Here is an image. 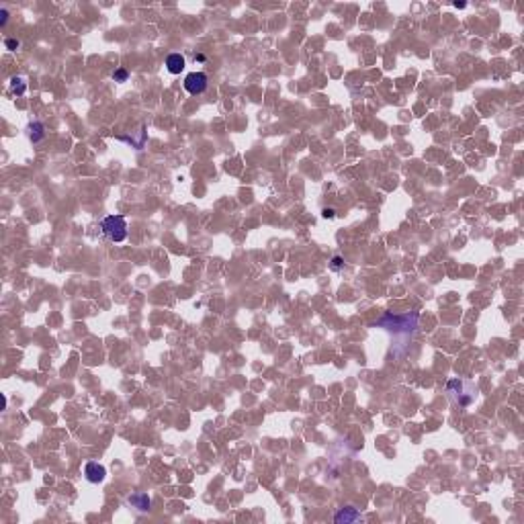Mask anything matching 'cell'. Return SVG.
I'll list each match as a JSON object with an SVG mask.
<instances>
[{"instance_id": "obj_4", "label": "cell", "mask_w": 524, "mask_h": 524, "mask_svg": "<svg viewBox=\"0 0 524 524\" xmlns=\"http://www.w3.org/2000/svg\"><path fill=\"white\" fill-rule=\"evenodd\" d=\"M84 475H86V479L90 481V484H101V481L107 477V469H105L101 463L90 461V463H86V467H84Z\"/></svg>"}, {"instance_id": "obj_8", "label": "cell", "mask_w": 524, "mask_h": 524, "mask_svg": "<svg viewBox=\"0 0 524 524\" xmlns=\"http://www.w3.org/2000/svg\"><path fill=\"white\" fill-rule=\"evenodd\" d=\"M27 133H29V140H31L33 144L41 142V140L45 137V127H43V123H39V121L31 123V125L27 127Z\"/></svg>"}, {"instance_id": "obj_11", "label": "cell", "mask_w": 524, "mask_h": 524, "mask_svg": "<svg viewBox=\"0 0 524 524\" xmlns=\"http://www.w3.org/2000/svg\"><path fill=\"white\" fill-rule=\"evenodd\" d=\"M330 268H332V270H340V268H344V258H342V256H334L332 262H330Z\"/></svg>"}, {"instance_id": "obj_14", "label": "cell", "mask_w": 524, "mask_h": 524, "mask_svg": "<svg viewBox=\"0 0 524 524\" xmlns=\"http://www.w3.org/2000/svg\"><path fill=\"white\" fill-rule=\"evenodd\" d=\"M0 17H2V19H0V25L4 27V25H6V21H8V12H6V10H0Z\"/></svg>"}, {"instance_id": "obj_10", "label": "cell", "mask_w": 524, "mask_h": 524, "mask_svg": "<svg viewBox=\"0 0 524 524\" xmlns=\"http://www.w3.org/2000/svg\"><path fill=\"white\" fill-rule=\"evenodd\" d=\"M127 78H129V74H127V70H123V68H119V70L113 72V80L115 82H125Z\"/></svg>"}, {"instance_id": "obj_6", "label": "cell", "mask_w": 524, "mask_h": 524, "mask_svg": "<svg viewBox=\"0 0 524 524\" xmlns=\"http://www.w3.org/2000/svg\"><path fill=\"white\" fill-rule=\"evenodd\" d=\"M166 68H168L170 74H181L185 70V58L181 53H170L166 58Z\"/></svg>"}, {"instance_id": "obj_1", "label": "cell", "mask_w": 524, "mask_h": 524, "mask_svg": "<svg viewBox=\"0 0 524 524\" xmlns=\"http://www.w3.org/2000/svg\"><path fill=\"white\" fill-rule=\"evenodd\" d=\"M101 227H103L105 236L111 242H115V244L125 242V238H127V219L123 215H109V217H105Z\"/></svg>"}, {"instance_id": "obj_9", "label": "cell", "mask_w": 524, "mask_h": 524, "mask_svg": "<svg viewBox=\"0 0 524 524\" xmlns=\"http://www.w3.org/2000/svg\"><path fill=\"white\" fill-rule=\"evenodd\" d=\"M10 90L12 94H17V96H23L27 92V84H25V80L21 76H12L10 78Z\"/></svg>"}, {"instance_id": "obj_13", "label": "cell", "mask_w": 524, "mask_h": 524, "mask_svg": "<svg viewBox=\"0 0 524 524\" xmlns=\"http://www.w3.org/2000/svg\"><path fill=\"white\" fill-rule=\"evenodd\" d=\"M6 47H8L10 51H15V49L19 47V41H17V39H6Z\"/></svg>"}, {"instance_id": "obj_5", "label": "cell", "mask_w": 524, "mask_h": 524, "mask_svg": "<svg viewBox=\"0 0 524 524\" xmlns=\"http://www.w3.org/2000/svg\"><path fill=\"white\" fill-rule=\"evenodd\" d=\"M127 502H129L133 508L140 510V512H148L150 506H151V502H150V498H148V493H144V491H135V493H131L129 498H127Z\"/></svg>"}, {"instance_id": "obj_12", "label": "cell", "mask_w": 524, "mask_h": 524, "mask_svg": "<svg viewBox=\"0 0 524 524\" xmlns=\"http://www.w3.org/2000/svg\"><path fill=\"white\" fill-rule=\"evenodd\" d=\"M322 215L326 219H332V217H336V209H332V207H326V209L322 211Z\"/></svg>"}, {"instance_id": "obj_7", "label": "cell", "mask_w": 524, "mask_h": 524, "mask_svg": "<svg viewBox=\"0 0 524 524\" xmlns=\"http://www.w3.org/2000/svg\"><path fill=\"white\" fill-rule=\"evenodd\" d=\"M334 520L336 522H356V520H361V514L354 508H342L340 512L334 514Z\"/></svg>"}, {"instance_id": "obj_2", "label": "cell", "mask_w": 524, "mask_h": 524, "mask_svg": "<svg viewBox=\"0 0 524 524\" xmlns=\"http://www.w3.org/2000/svg\"><path fill=\"white\" fill-rule=\"evenodd\" d=\"M418 318L420 315L418 313H412V315H383V318L375 324L379 328H385V330H389V332H399V330H406V332H412V330H416L418 326Z\"/></svg>"}, {"instance_id": "obj_3", "label": "cell", "mask_w": 524, "mask_h": 524, "mask_svg": "<svg viewBox=\"0 0 524 524\" xmlns=\"http://www.w3.org/2000/svg\"><path fill=\"white\" fill-rule=\"evenodd\" d=\"M183 86H185V90L188 94L197 96V94H203L207 90V86H209V78H207L205 72H190V74H187Z\"/></svg>"}]
</instances>
